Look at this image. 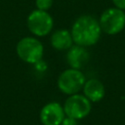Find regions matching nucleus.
Returning a JSON list of instances; mask_svg holds the SVG:
<instances>
[{
    "mask_svg": "<svg viewBox=\"0 0 125 125\" xmlns=\"http://www.w3.org/2000/svg\"><path fill=\"white\" fill-rule=\"evenodd\" d=\"M99 20L91 15H82L75 19L70 33L73 43L83 47H91L97 44L102 35Z\"/></svg>",
    "mask_w": 125,
    "mask_h": 125,
    "instance_id": "nucleus-1",
    "label": "nucleus"
},
{
    "mask_svg": "<svg viewBox=\"0 0 125 125\" xmlns=\"http://www.w3.org/2000/svg\"><path fill=\"white\" fill-rule=\"evenodd\" d=\"M54 0H35V7L38 10L48 11L53 6Z\"/></svg>",
    "mask_w": 125,
    "mask_h": 125,
    "instance_id": "nucleus-11",
    "label": "nucleus"
},
{
    "mask_svg": "<svg viewBox=\"0 0 125 125\" xmlns=\"http://www.w3.org/2000/svg\"><path fill=\"white\" fill-rule=\"evenodd\" d=\"M18 57L24 62L34 64L44 56V46L35 36H24L20 39L16 45Z\"/></svg>",
    "mask_w": 125,
    "mask_h": 125,
    "instance_id": "nucleus-2",
    "label": "nucleus"
},
{
    "mask_svg": "<svg viewBox=\"0 0 125 125\" xmlns=\"http://www.w3.org/2000/svg\"><path fill=\"white\" fill-rule=\"evenodd\" d=\"M50 44L57 51H67L74 44L70 30L65 28L56 29L51 34Z\"/></svg>",
    "mask_w": 125,
    "mask_h": 125,
    "instance_id": "nucleus-10",
    "label": "nucleus"
},
{
    "mask_svg": "<svg viewBox=\"0 0 125 125\" xmlns=\"http://www.w3.org/2000/svg\"><path fill=\"white\" fill-rule=\"evenodd\" d=\"M82 94L91 102H101L105 96V87L104 83L97 78L86 79L82 88Z\"/></svg>",
    "mask_w": 125,
    "mask_h": 125,
    "instance_id": "nucleus-9",
    "label": "nucleus"
},
{
    "mask_svg": "<svg viewBox=\"0 0 125 125\" xmlns=\"http://www.w3.org/2000/svg\"><path fill=\"white\" fill-rule=\"evenodd\" d=\"M66 116L77 119L78 121L87 117L92 110V103L80 93L70 95L62 104Z\"/></svg>",
    "mask_w": 125,
    "mask_h": 125,
    "instance_id": "nucleus-6",
    "label": "nucleus"
},
{
    "mask_svg": "<svg viewBox=\"0 0 125 125\" xmlns=\"http://www.w3.org/2000/svg\"><path fill=\"white\" fill-rule=\"evenodd\" d=\"M66 62L69 67L81 69L90 60V54L86 47L73 44L66 51Z\"/></svg>",
    "mask_w": 125,
    "mask_h": 125,
    "instance_id": "nucleus-8",
    "label": "nucleus"
},
{
    "mask_svg": "<svg viewBox=\"0 0 125 125\" xmlns=\"http://www.w3.org/2000/svg\"><path fill=\"white\" fill-rule=\"evenodd\" d=\"M85 81L86 77L81 69L68 67L59 75L57 86L62 94L70 96L82 91Z\"/></svg>",
    "mask_w": 125,
    "mask_h": 125,
    "instance_id": "nucleus-3",
    "label": "nucleus"
},
{
    "mask_svg": "<svg viewBox=\"0 0 125 125\" xmlns=\"http://www.w3.org/2000/svg\"><path fill=\"white\" fill-rule=\"evenodd\" d=\"M61 125H78V120L65 115L64 118H63V120L62 121Z\"/></svg>",
    "mask_w": 125,
    "mask_h": 125,
    "instance_id": "nucleus-13",
    "label": "nucleus"
},
{
    "mask_svg": "<svg viewBox=\"0 0 125 125\" xmlns=\"http://www.w3.org/2000/svg\"><path fill=\"white\" fill-rule=\"evenodd\" d=\"M102 31L107 35L120 33L125 27V14L123 10L116 7L105 9L99 18Z\"/></svg>",
    "mask_w": 125,
    "mask_h": 125,
    "instance_id": "nucleus-5",
    "label": "nucleus"
},
{
    "mask_svg": "<svg viewBox=\"0 0 125 125\" xmlns=\"http://www.w3.org/2000/svg\"><path fill=\"white\" fill-rule=\"evenodd\" d=\"M114 7L120 9V10H125V0H111Z\"/></svg>",
    "mask_w": 125,
    "mask_h": 125,
    "instance_id": "nucleus-14",
    "label": "nucleus"
},
{
    "mask_svg": "<svg viewBox=\"0 0 125 125\" xmlns=\"http://www.w3.org/2000/svg\"><path fill=\"white\" fill-rule=\"evenodd\" d=\"M26 25L30 33L35 37H45L50 34L54 27V19L48 11L35 9L29 13Z\"/></svg>",
    "mask_w": 125,
    "mask_h": 125,
    "instance_id": "nucleus-4",
    "label": "nucleus"
},
{
    "mask_svg": "<svg viewBox=\"0 0 125 125\" xmlns=\"http://www.w3.org/2000/svg\"><path fill=\"white\" fill-rule=\"evenodd\" d=\"M64 116L63 107L58 102L45 104L39 112V120L42 125H61Z\"/></svg>",
    "mask_w": 125,
    "mask_h": 125,
    "instance_id": "nucleus-7",
    "label": "nucleus"
},
{
    "mask_svg": "<svg viewBox=\"0 0 125 125\" xmlns=\"http://www.w3.org/2000/svg\"><path fill=\"white\" fill-rule=\"evenodd\" d=\"M34 65V67H35V69L38 71V72H44L46 69H47V63L45 62V61H43V59L42 60H40L39 62H37L36 63H34L33 64Z\"/></svg>",
    "mask_w": 125,
    "mask_h": 125,
    "instance_id": "nucleus-12",
    "label": "nucleus"
},
{
    "mask_svg": "<svg viewBox=\"0 0 125 125\" xmlns=\"http://www.w3.org/2000/svg\"><path fill=\"white\" fill-rule=\"evenodd\" d=\"M124 14H125V10H124Z\"/></svg>",
    "mask_w": 125,
    "mask_h": 125,
    "instance_id": "nucleus-15",
    "label": "nucleus"
}]
</instances>
